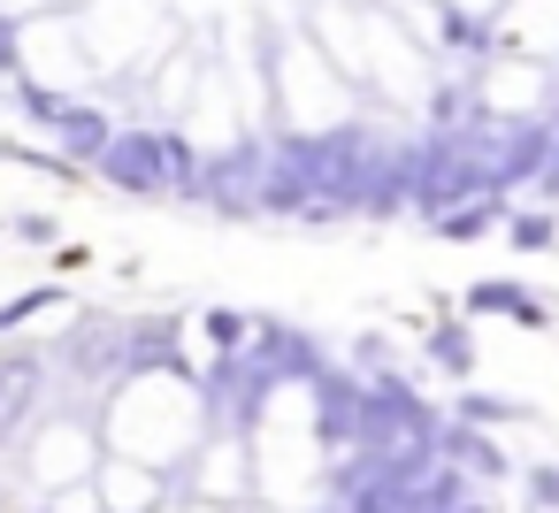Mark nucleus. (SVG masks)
<instances>
[{"mask_svg":"<svg viewBox=\"0 0 559 513\" xmlns=\"http://www.w3.org/2000/svg\"><path fill=\"white\" fill-rule=\"evenodd\" d=\"M506 246L513 253H551L559 246V207H513L506 215Z\"/></svg>","mask_w":559,"mask_h":513,"instance_id":"nucleus-7","label":"nucleus"},{"mask_svg":"<svg viewBox=\"0 0 559 513\" xmlns=\"http://www.w3.org/2000/svg\"><path fill=\"white\" fill-rule=\"evenodd\" d=\"M421 360H429L437 375L467 383V375H475V360H483V345H475V330H467V322H452V314H444V322L421 337Z\"/></svg>","mask_w":559,"mask_h":513,"instance_id":"nucleus-5","label":"nucleus"},{"mask_svg":"<svg viewBox=\"0 0 559 513\" xmlns=\"http://www.w3.org/2000/svg\"><path fill=\"white\" fill-rule=\"evenodd\" d=\"M314 513H345V505H314Z\"/></svg>","mask_w":559,"mask_h":513,"instance_id":"nucleus-15","label":"nucleus"},{"mask_svg":"<svg viewBox=\"0 0 559 513\" xmlns=\"http://www.w3.org/2000/svg\"><path fill=\"white\" fill-rule=\"evenodd\" d=\"M55 307H62V284H32V291H16V299H0V345H9L24 322L55 314Z\"/></svg>","mask_w":559,"mask_h":513,"instance_id":"nucleus-9","label":"nucleus"},{"mask_svg":"<svg viewBox=\"0 0 559 513\" xmlns=\"http://www.w3.org/2000/svg\"><path fill=\"white\" fill-rule=\"evenodd\" d=\"M460 307H467V314H506V322H521V330H544V322H551V307H544L528 284H513V276H483V284H467Z\"/></svg>","mask_w":559,"mask_h":513,"instance_id":"nucleus-3","label":"nucleus"},{"mask_svg":"<svg viewBox=\"0 0 559 513\" xmlns=\"http://www.w3.org/2000/svg\"><path fill=\"white\" fill-rule=\"evenodd\" d=\"M437 452H444V460H452L460 475H475V482H498V490H506V482L521 475V467H513V452H506V444H498L490 429H467V421H444Z\"/></svg>","mask_w":559,"mask_h":513,"instance_id":"nucleus-1","label":"nucleus"},{"mask_svg":"<svg viewBox=\"0 0 559 513\" xmlns=\"http://www.w3.org/2000/svg\"><path fill=\"white\" fill-rule=\"evenodd\" d=\"M353 368H360V375H399V345H391L383 330H360V337H353Z\"/></svg>","mask_w":559,"mask_h":513,"instance_id":"nucleus-11","label":"nucleus"},{"mask_svg":"<svg viewBox=\"0 0 559 513\" xmlns=\"http://www.w3.org/2000/svg\"><path fill=\"white\" fill-rule=\"evenodd\" d=\"M253 322H261V314H238V307H207V314H200V337H207L215 353H246V345H253Z\"/></svg>","mask_w":559,"mask_h":513,"instance_id":"nucleus-10","label":"nucleus"},{"mask_svg":"<svg viewBox=\"0 0 559 513\" xmlns=\"http://www.w3.org/2000/svg\"><path fill=\"white\" fill-rule=\"evenodd\" d=\"M506 215H513V192H483V200H467V207H452V215H437L429 230H437L444 246H475V238H490V230H506Z\"/></svg>","mask_w":559,"mask_h":513,"instance_id":"nucleus-4","label":"nucleus"},{"mask_svg":"<svg viewBox=\"0 0 559 513\" xmlns=\"http://www.w3.org/2000/svg\"><path fill=\"white\" fill-rule=\"evenodd\" d=\"M528 513H559V460L528 467Z\"/></svg>","mask_w":559,"mask_h":513,"instance_id":"nucleus-12","label":"nucleus"},{"mask_svg":"<svg viewBox=\"0 0 559 513\" xmlns=\"http://www.w3.org/2000/svg\"><path fill=\"white\" fill-rule=\"evenodd\" d=\"M9 238H24V246H55L62 230H55V215H16V223H9Z\"/></svg>","mask_w":559,"mask_h":513,"instance_id":"nucleus-13","label":"nucleus"},{"mask_svg":"<svg viewBox=\"0 0 559 513\" xmlns=\"http://www.w3.org/2000/svg\"><path fill=\"white\" fill-rule=\"evenodd\" d=\"M452 421H467V429H506V421H536V406H521V398H498V391H460L452 406H444Z\"/></svg>","mask_w":559,"mask_h":513,"instance_id":"nucleus-6","label":"nucleus"},{"mask_svg":"<svg viewBox=\"0 0 559 513\" xmlns=\"http://www.w3.org/2000/svg\"><path fill=\"white\" fill-rule=\"evenodd\" d=\"M9 93H16V108H24V123H47V131H55V123L70 116V100H78V93H55V85H39L32 70H24Z\"/></svg>","mask_w":559,"mask_h":513,"instance_id":"nucleus-8","label":"nucleus"},{"mask_svg":"<svg viewBox=\"0 0 559 513\" xmlns=\"http://www.w3.org/2000/svg\"><path fill=\"white\" fill-rule=\"evenodd\" d=\"M116 131H123V123H116V116H108L100 100H70V116L55 123V139H62V154H70L78 169H93V162H100V154L116 146Z\"/></svg>","mask_w":559,"mask_h":513,"instance_id":"nucleus-2","label":"nucleus"},{"mask_svg":"<svg viewBox=\"0 0 559 513\" xmlns=\"http://www.w3.org/2000/svg\"><path fill=\"white\" fill-rule=\"evenodd\" d=\"M528 192H536V200H544V207H559V154H551V162H544V169H536V184H528Z\"/></svg>","mask_w":559,"mask_h":513,"instance_id":"nucleus-14","label":"nucleus"}]
</instances>
